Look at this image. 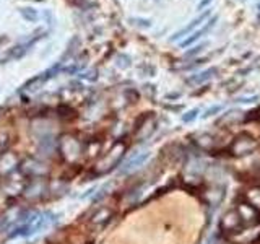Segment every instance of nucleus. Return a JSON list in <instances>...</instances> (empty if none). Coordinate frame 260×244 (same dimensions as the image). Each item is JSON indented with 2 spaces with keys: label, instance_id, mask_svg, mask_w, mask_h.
Segmentation results:
<instances>
[{
  "label": "nucleus",
  "instance_id": "19",
  "mask_svg": "<svg viewBox=\"0 0 260 244\" xmlns=\"http://www.w3.org/2000/svg\"><path fill=\"white\" fill-rule=\"evenodd\" d=\"M130 23H134L140 28H150L151 26V20H143V18H130Z\"/></svg>",
  "mask_w": 260,
  "mask_h": 244
},
{
  "label": "nucleus",
  "instance_id": "15",
  "mask_svg": "<svg viewBox=\"0 0 260 244\" xmlns=\"http://www.w3.org/2000/svg\"><path fill=\"white\" fill-rule=\"evenodd\" d=\"M246 199H247V202L250 203L252 207L258 210L260 208V186L249 189L247 194H246Z\"/></svg>",
  "mask_w": 260,
  "mask_h": 244
},
{
  "label": "nucleus",
  "instance_id": "12",
  "mask_svg": "<svg viewBox=\"0 0 260 244\" xmlns=\"http://www.w3.org/2000/svg\"><path fill=\"white\" fill-rule=\"evenodd\" d=\"M216 21H218V16H211L210 18V21L203 26L202 29H199V31H195L192 36H189L187 39H184L182 43H181V47H187V46H190V44H193L195 41H199L203 35H207V33L210 31V29H213V26L216 24Z\"/></svg>",
  "mask_w": 260,
  "mask_h": 244
},
{
  "label": "nucleus",
  "instance_id": "10",
  "mask_svg": "<svg viewBox=\"0 0 260 244\" xmlns=\"http://www.w3.org/2000/svg\"><path fill=\"white\" fill-rule=\"evenodd\" d=\"M236 210H238V214L241 215L242 222L246 223L247 226H254V225H257L258 210L252 207L249 202H244V203H241V205H239L238 208H236Z\"/></svg>",
  "mask_w": 260,
  "mask_h": 244
},
{
  "label": "nucleus",
  "instance_id": "16",
  "mask_svg": "<svg viewBox=\"0 0 260 244\" xmlns=\"http://www.w3.org/2000/svg\"><path fill=\"white\" fill-rule=\"evenodd\" d=\"M20 15L26 21H29V23H36L38 18H39L38 10H35V8H31V7H21L20 8Z\"/></svg>",
  "mask_w": 260,
  "mask_h": 244
},
{
  "label": "nucleus",
  "instance_id": "24",
  "mask_svg": "<svg viewBox=\"0 0 260 244\" xmlns=\"http://www.w3.org/2000/svg\"><path fill=\"white\" fill-rule=\"evenodd\" d=\"M5 143H7L5 140H2V142H0V150H4V148H5Z\"/></svg>",
  "mask_w": 260,
  "mask_h": 244
},
{
  "label": "nucleus",
  "instance_id": "3",
  "mask_svg": "<svg viewBox=\"0 0 260 244\" xmlns=\"http://www.w3.org/2000/svg\"><path fill=\"white\" fill-rule=\"evenodd\" d=\"M257 140L254 137H250L249 134H241L238 135L233 140L231 146H230V153L233 155V157H249V155H252L255 150H257Z\"/></svg>",
  "mask_w": 260,
  "mask_h": 244
},
{
  "label": "nucleus",
  "instance_id": "5",
  "mask_svg": "<svg viewBox=\"0 0 260 244\" xmlns=\"http://www.w3.org/2000/svg\"><path fill=\"white\" fill-rule=\"evenodd\" d=\"M219 228H221V231L226 234L238 236L242 230H246V223L242 222L238 210H230L223 215L221 222H219Z\"/></svg>",
  "mask_w": 260,
  "mask_h": 244
},
{
  "label": "nucleus",
  "instance_id": "22",
  "mask_svg": "<svg viewBox=\"0 0 260 244\" xmlns=\"http://www.w3.org/2000/svg\"><path fill=\"white\" fill-rule=\"evenodd\" d=\"M258 98L257 96H250V98H239V100H236L238 103H252V101H257Z\"/></svg>",
  "mask_w": 260,
  "mask_h": 244
},
{
  "label": "nucleus",
  "instance_id": "17",
  "mask_svg": "<svg viewBox=\"0 0 260 244\" xmlns=\"http://www.w3.org/2000/svg\"><path fill=\"white\" fill-rule=\"evenodd\" d=\"M109 218H112V210H109V208H101L98 214L93 217V220L91 222L94 223V225H98V223H106V222H109Z\"/></svg>",
  "mask_w": 260,
  "mask_h": 244
},
{
  "label": "nucleus",
  "instance_id": "13",
  "mask_svg": "<svg viewBox=\"0 0 260 244\" xmlns=\"http://www.w3.org/2000/svg\"><path fill=\"white\" fill-rule=\"evenodd\" d=\"M39 39H43V36H38L35 39H31L28 41V43H24V44H20V46H15L10 52H8V57H12V59H20V57H23L24 54H26L29 51V47L31 46H35Z\"/></svg>",
  "mask_w": 260,
  "mask_h": 244
},
{
  "label": "nucleus",
  "instance_id": "14",
  "mask_svg": "<svg viewBox=\"0 0 260 244\" xmlns=\"http://www.w3.org/2000/svg\"><path fill=\"white\" fill-rule=\"evenodd\" d=\"M216 69L215 67H211V69H208V70H203V72H200V73H195V75H192L190 78H189V83H192V85H202V83H205V81H208V80H211L215 75H216Z\"/></svg>",
  "mask_w": 260,
  "mask_h": 244
},
{
  "label": "nucleus",
  "instance_id": "9",
  "mask_svg": "<svg viewBox=\"0 0 260 244\" xmlns=\"http://www.w3.org/2000/svg\"><path fill=\"white\" fill-rule=\"evenodd\" d=\"M151 157L150 151H142V153H137L135 157H132L130 160L125 161V165L120 168V173L122 174H130L134 173L135 169H138L140 166H143L146 161H148V158Z\"/></svg>",
  "mask_w": 260,
  "mask_h": 244
},
{
  "label": "nucleus",
  "instance_id": "23",
  "mask_svg": "<svg viewBox=\"0 0 260 244\" xmlns=\"http://www.w3.org/2000/svg\"><path fill=\"white\" fill-rule=\"evenodd\" d=\"M211 4V0H202V2L199 4V10H203L207 5H210Z\"/></svg>",
  "mask_w": 260,
  "mask_h": 244
},
{
  "label": "nucleus",
  "instance_id": "2",
  "mask_svg": "<svg viewBox=\"0 0 260 244\" xmlns=\"http://www.w3.org/2000/svg\"><path fill=\"white\" fill-rule=\"evenodd\" d=\"M59 148H60V155L63 157V160L69 163H77L86 153V145L70 134L63 135L60 138Z\"/></svg>",
  "mask_w": 260,
  "mask_h": 244
},
{
  "label": "nucleus",
  "instance_id": "1",
  "mask_svg": "<svg viewBox=\"0 0 260 244\" xmlns=\"http://www.w3.org/2000/svg\"><path fill=\"white\" fill-rule=\"evenodd\" d=\"M55 215L51 214V211H39V214L24 215L21 222L10 230L8 238H29L32 234H38L47 230V228H51L55 223Z\"/></svg>",
  "mask_w": 260,
  "mask_h": 244
},
{
  "label": "nucleus",
  "instance_id": "8",
  "mask_svg": "<svg viewBox=\"0 0 260 244\" xmlns=\"http://www.w3.org/2000/svg\"><path fill=\"white\" fill-rule=\"evenodd\" d=\"M20 158L15 153H2L0 155V176H10L13 174L16 168L20 166Z\"/></svg>",
  "mask_w": 260,
  "mask_h": 244
},
{
  "label": "nucleus",
  "instance_id": "21",
  "mask_svg": "<svg viewBox=\"0 0 260 244\" xmlns=\"http://www.w3.org/2000/svg\"><path fill=\"white\" fill-rule=\"evenodd\" d=\"M207 44H200V46H195L193 49H190V51H187L185 54H184V57H193V55H197L199 52H202L203 51V47H205Z\"/></svg>",
  "mask_w": 260,
  "mask_h": 244
},
{
  "label": "nucleus",
  "instance_id": "6",
  "mask_svg": "<svg viewBox=\"0 0 260 244\" xmlns=\"http://www.w3.org/2000/svg\"><path fill=\"white\" fill-rule=\"evenodd\" d=\"M24 215H26V214H23L21 208H18V207H13L10 210H7L5 214L0 215V233L7 231L8 228H10V230H12V228H15L21 222Z\"/></svg>",
  "mask_w": 260,
  "mask_h": 244
},
{
  "label": "nucleus",
  "instance_id": "7",
  "mask_svg": "<svg viewBox=\"0 0 260 244\" xmlns=\"http://www.w3.org/2000/svg\"><path fill=\"white\" fill-rule=\"evenodd\" d=\"M20 169L23 171V174H28L32 179H35V177H44L49 173V169L43 165V163L38 161V160H32V158H28V160H24L23 163H20Z\"/></svg>",
  "mask_w": 260,
  "mask_h": 244
},
{
  "label": "nucleus",
  "instance_id": "18",
  "mask_svg": "<svg viewBox=\"0 0 260 244\" xmlns=\"http://www.w3.org/2000/svg\"><path fill=\"white\" fill-rule=\"evenodd\" d=\"M199 116V109L195 108V109H190V111H187L185 114H182V122H185V124H189V122L195 120Z\"/></svg>",
  "mask_w": 260,
  "mask_h": 244
},
{
  "label": "nucleus",
  "instance_id": "4",
  "mask_svg": "<svg viewBox=\"0 0 260 244\" xmlns=\"http://www.w3.org/2000/svg\"><path fill=\"white\" fill-rule=\"evenodd\" d=\"M124 153H125V145L124 143H116L111 148V151L106 155V157L101 158V161L98 163V168L96 171L100 174H104V173H108V171H111L116 165H119L122 157H124Z\"/></svg>",
  "mask_w": 260,
  "mask_h": 244
},
{
  "label": "nucleus",
  "instance_id": "20",
  "mask_svg": "<svg viewBox=\"0 0 260 244\" xmlns=\"http://www.w3.org/2000/svg\"><path fill=\"white\" fill-rule=\"evenodd\" d=\"M221 109H223V106H219V104L211 106V108H208V109L205 111V114H203V117H211V116H215V114H218Z\"/></svg>",
  "mask_w": 260,
  "mask_h": 244
},
{
  "label": "nucleus",
  "instance_id": "11",
  "mask_svg": "<svg viewBox=\"0 0 260 244\" xmlns=\"http://www.w3.org/2000/svg\"><path fill=\"white\" fill-rule=\"evenodd\" d=\"M211 15V10H207V12H203V13H200L199 16H197V18H195V20H192L189 24H187V26L185 28H182L181 31H177V33H174V35L173 36H171V41H177V39H181L182 36H185V35H189V33L190 31H193L195 28H197V26H200V23H203V21H205L207 18H208V16Z\"/></svg>",
  "mask_w": 260,
  "mask_h": 244
}]
</instances>
